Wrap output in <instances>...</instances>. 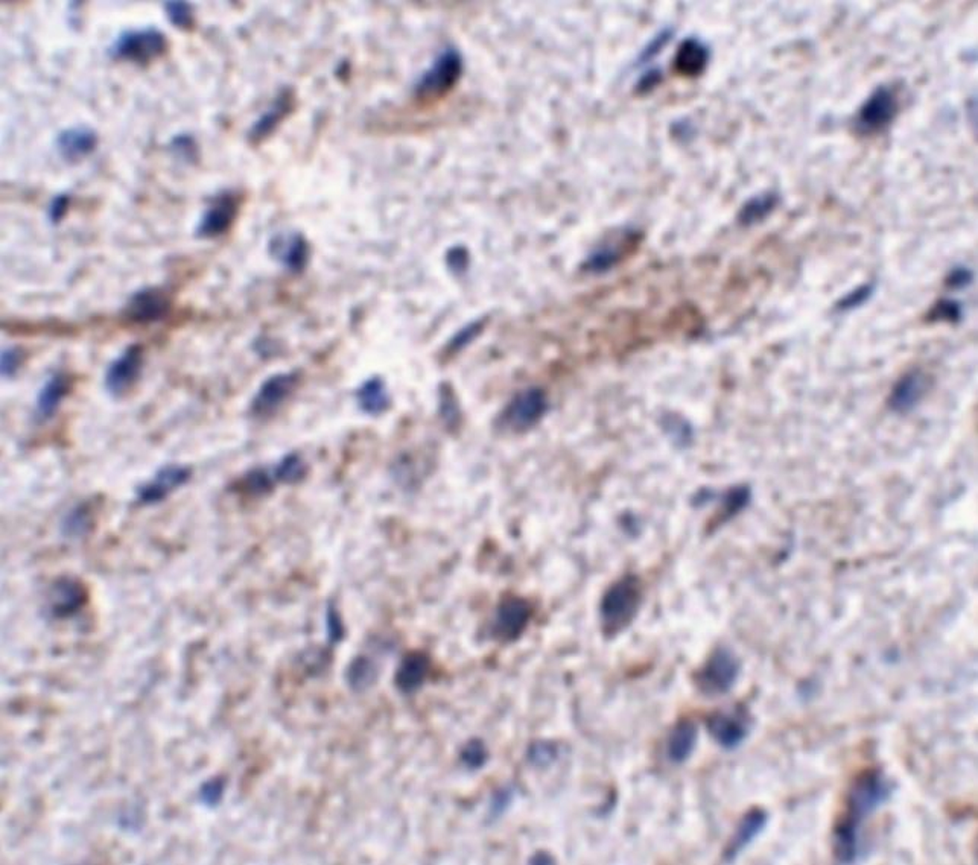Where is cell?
Listing matches in <instances>:
<instances>
[{
	"instance_id": "cb8c5ba5",
	"label": "cell",
	"mask_w": 978,
	"mask_h": 865,
	"mask_svg": "<svg viewBox=\"0 0 978 865\" xmlns=\"http://www.w3.org/2000/svg\"><path fill=\"white\" fill-rule=\"evenodd\" d=\"M709 63V49L697 38H686L675 52L674 67L685 78H697Z\"/></svg>"
},
{
	"instance_id": "7dc6e473",
	"label": "cell",
	"mask_w": 978,
	"mask_h": 865,
	"mask_svg": "<svg viewBox=\"0 0 978 865\" xmlns=\"http://www.w3.org/2000/svg\"><path fill=\"white\" fill-rule=\"evenodd\" d=\"M122 828L125 830H137V826L144 823V819H140L139 812L135 810H126L119 819Z\"/></svg>"
},
{
	"instance_id": "9a60e30c",
	"label": "cell",
	"mask_w": 978,
	"mask_h": 865,
	"mask_svg": "<svg viewBox=\"0 0 978 865\" xmlns=\"http://www.w3.org/2000/svg\"><path fill=\"white\" fill-rule=\"evenodd\" d=\"M238 214V200L230 194L216 196L201 216L195 234L201 239L218 238L227 232Z\"/></svg>"
},
{
	"instance_id": "2e32d148",
	"label": "cell",
	"mask_w": 978,
	"mask_h": 865,
	"mask_svg": "<svg viewBox=\"0 0 978 865\" xmlns=\"http://www.w3.org/2000/svg\"><path fill=\"white\" fill-rule=\"evenodd\" d=\"M769 823V814L763 808H752L747 810L740 821L736 824L735 832L732 835L731 841L727 842L723 860L724 862L735 860L740 853L764 832Z\"/></svg>"
},
{
	"instance_id": "e0dca14e",
	"label": "cell",
	"mask_w": 978,
	"mask_h": 865,
	"mask_svg": "<svg viewBox=\"0 0 978 865\" xmlns=\"http://www.w3.org/2000/svg\"><path fill=\"white\" fill-rule=\"evenodd\" d=\"M639 239L641 236L634 230L618 232L616 236L607 239L606 243L601 244L600 247L592 253L586 262L587 270L592 273L611 270L612 266L623 261L638 245Z\"/></svg>"
},
{
	"instance_id": "7bdbcfd3",
	"label": "cell",
	"mask_w": 978,
	"mask_h": 865,
	"mask_svg": "<svg viewBox=\"0 0 978 865\" xmlns=\"http://www.w3.org/2000/svg\"><path fill=\"white\" fill-rule=\"evenodd\" d=\"M69 195H65V194L56 195L55 198L51 201V205H49V210H47L49 223L54 224V225L60 224L61 221L65 219V214H67V210H69Z\"/></svg>"
},
{
	"instance_id": "4dcf8cb0",
	"label": "cell",
	"mask_w": 978,
	"mask_h": 865,
	"mask_svg": "<svg viewBox=\"0 0 978 865\" xmlns=\"http://www.w3.org/2000/svg\"><path fill=\"white\" fill-rule=\"evenodd\" d=\"M559 756V745L555 744L554 741H534V742L528 747V751H526L528 762L532 763L533 767L536 768H548L551 767V765H554V763L557 762Z\"/></svg>"
},
{
	"instance_id": "74e56055",
	"label": "cell",
	"mask_w": 978,
	"mask_h": 865,
	"mask_svg": "<svg viewBox=\"0 0 978 865\" xmlns=\"http://www.w3.org/2000/svg\"><path fill=\"white\" fill-rule=\"evenodd\" d=\"M326 634L331 645L340 643L345 636L344 621L334 604L327 605L326 609Z\"/></svg>"
},
{
	"instance_id": "ee69618b",
	"label": "cell",
	"mask_w": 978,
	"mask_h": 865,
	"mask_svg": "<svg viewBox=\"0 0 978 865\" xmlns=\"http://www.w3.org/2000/svg\"><path fill=\"white\" fill-rule=\"evenodd\" d=\"M971 282H973V273L966 268H955L946 279L948 286L954 289L966 288Z\"/></svg>"
},
{
	"instance_id": "836d02e7",
	"label": "cell",
	"mask_w": 978,
	"mask_h": 865,
	"mask_svg": "<svg viewBox=\"0 0 978 865\" xmlns=\"http://www.w3.org/2000/svg\"><path fill=\"white\" fill-rule=\"evenodd\" d=\"M274 476L273 472H266L264 469L253 470L245 478H244L243 485L244 490L247 493L253 494V496H261V494L268 493L274 487Z\"/></svg>"
},
{
	"instance_id": "60d3db41",
	"label": "cell",
	"mask_w": 978,
	"mask_h": 865,
	"mask_svg": "<svg viewBox=\"0 0 978 865\" xmlns=\"http://www.w3.org/2000/svg\"><path fill=\"white\" fill-rule=\"evenodd\" d=\"M440 411H442L443 419L446 420L447 424L458 423L460 411H458L457 402L454 399L453 391L447 386H443L442 388Z\"/></svg>"
},
{
	"instance_id": "681fc988",
	"label": "cell",
	"mask_w": 978,
	"mask_h": 865,
	"mask_svg": "<svg viewBox=\"0 0 978 865\" xmlns=\"http://www.w3.org/2000/svg\"><path fill=\"white\" fill-rule=\"evenodd\" d=\"M530 862H532V864H553V862H554V858H553L550 853H546V851H537V853H534V855L532 856Z\"/></svg>"
},
{
	"instance_id": "277c9868",
	"label": "cell",
	"mask_w": 978,
	"mask_h": 865,
	"mask_svg": "<svg viewBox=\"0 0 978 865\" xmlns=\"http://www.w3.org/2000/svg\"><path fill=\"white\" fill-rule=\"evenodd\" d=\"M166 49L168 40L159 29H130L124 31L113 43L112 54L116 58L145 67L164 55Z\"/></svg>"
},
{
	"instance_id": "bcb514c9",
	"label": "cell",
	"mask_w": 978,
	"mask_h": 865,
	"mask_svg": "<svg viewBox=\"0 0 978 865\" xmlns=\"http://www.w3.org/2000/svg\"><path fill=\"white\" fill-rule=\"evenodd\" d=\"M480 329L481 326L480 324H478V323H475V324H471V326L467 327V329H464V331H463L460 335L455 336V340H454L453 343L454 349H462V347H464L467 343H471V341L474 340V338H475L478 333H480Z\"/></svg>"
},
{
	"instance_id": "d6986e66",
	"label": "cell",
	"mask_w": 978,
	"mask_h": 865,
	"mask_svg": "<svg viewBox=\"0 0 978 865\" xmlns=\"http://www.w3.org/2000/svg\"><path fill=\"white\" fill-rule=\"evenodd\" d=\"M699 741V727L690 718H682L675 722L668 738H666V759L674 765H682L690 761Z\"/></svg>"
},
{
	"instance_id": "603a6c76",
	"label": "cell",
	"mask_w": 978,
	"mask_h": 865,
	"mask_svg": "<svg viewBox=\"0 0 978 865\" xmlns=\"http://www.w3.org/2000/svg\"><path fill=\"white\" fill-rule=\"evenodd\" d=\"M927 390L928 379L923 373H907L893 386L890 394V406L898 413H907L923 401Z\"/></svg>"
},
{
	"instance_id": "6da1fadb",
	"label": "cell",
	"mask_w": 978,
	"mask_h": 865,
	"mask_svg": "<svg viewBox=\"0 0 978 865\" xmlns=\"http://www.w3.org/2000/svg\"><path fill=\"white\" fill-rule=\"evenodd\" d=\"M892 786L880 768H867L849 786L844 808L833 830L834 858L853 864L862 855V829L867 819L889 800Z\"/></svg>"
},
{
	"instance_id": "7402d4cb",
	"label": "cell",
	"mask_w": 978,
	"mask_h": 865,
	"mask_svg": "<svg viewBox=\"0 0 978 865\" xmlns=\"http://www.w3.org/2000/svg\"><path fill=\"white\" fill-rule=\"evenodd\" d=\"M431 674V659L424 652L414 651L402 659L396 671L397 689L404 693H414L424 686Z\"/></svg>"
},
{
	"instance_id": "ba28073f",
	"label": "cell",
	"mask_w": 978,
	"mask_h": 865,
	"mask_svg": "<svg viewBox=\"0 0 978 865\" xmlns=\"http://www.w3.org/2000/svg\"><path fill=\"white\" fill-rule=\"evenodd\" d=\"M89 602V591L78 578L65 577L52 584L46 601L49 618L65 621L81 613Z\"/></svg>"
},
{
	"instance_id": "9c48e42d",
	"label": "cell",
	"mask_w": 978,
	"mask_h": 865,
	"mask_svg": "<svg viewBox=\"0 0 978 865\" xmlns=\"http://www.w3.org/2000/svg\"><path fill=\"white\" fill-rule=\"evenodd\" d=\"M462 56L455 49H446L434 61L431 69L424 75L420 80L419 92L422 98H438L453 89L457 85L458 78L462 75Z\"/></svg>"
},
{
	"instance_id": "d590c367",
	"label": "cell",
	"mask_w": 978,
	"mask_h": 865,
	"mask_svg": "<svg viewBox=\"0 0 978 865\" xmlns=\"http://www.w3.org/2000/svg\"><path fill=\"white\" fill-rule=\"evenodd\" d=\"M516 797V790L513 786H504L494 792L490 799L489 815L492 820H498L512 808L513 801Z\"/></svg>"
},
{
	"instance_id": "f6af8a7d",
	"label": "cell",
	"mask_w": 978,
	"mask_h": 865,
	"mask_svg": "<svg viewBox=\"0 0 978 865\" xmlns=\"http://www.w3.org/2000/svg\"><path fill=\"white\" fill-rule=\"evenodd\" d=\"M671 35H673V33H671L670 29L662 31V33L648 45L647 49L644 51L643 58H641V60H650V58H653L656 54H659V52L662 51V47L665 46L666 43L670 42Z\"/></svg>"
},
{
	"instance_id": "44dd1931",
	"label": "cell",
	"mask_w": 978,
	"mask_h": 865,
	"mask_svg": "<svg viewBox=\"0 0 978 865\" xmlns=\"http://www.w3.org/2000/svg\"><path fill=\"white\" fill-rule=\"evenodd\" d=\"M72 388V381L65 373H54L43 382L35 399V417L38 420H49L56 414L65 396Z\"/></svg>"
},
{
	"instance_id": "8fae6325",
	"label": "cell",
	"mask_w": 978,
	"mask_h": 865,
	"mask_svg": "<svg viewBox=\"0 0 978 865\" xmlns=\"http://www.w3.org/2000/svg\"><path fill=\"white\" fill-rule=\"evenodd\" d=\"M546 411V397L541 390L532 388L519 393L503 414L505 428L521 432L533 428L544 417Z\"/></svg>"
},
{
	"instance_id": "30bf717a",
	"label": "cell",
	"mask_w": 978,
	"mask_h": 865,
	"mask_svg": "<svg viewBox=\"0 0 978 865\" xmlns=\"http://www.w3.org/2000/svg\"><path fill=\"white\" fill-rule=\"evenodd\" d=\"M171 306V295L165 289L142 288L128 298L124 315L135 324H153L165 320Z\"/></svg>"
},
{
	"instance_id": "83f0119b",
	"label": "cell",
	"mask_w": 978,
	"mask_h": 865,
	"mask_svg": "<svg viewBox=\"0 0 978 865\" xmlns=\"http://www.w3.org/2000/svg\"><path fill=\"white\" fill-rule=\"evenodd\" d=\"M291 107H293L291 96L288 94H280L274 105L265 114H262L261 119L253 125L252 131H250V139L253 142H261V140L266 139L277 128L280 121L288 114Z\"/></svg>"
},
{
	"instance_id": "8d00e7d4",
	"label": "cell",
	"mask_w": 978,
	"mask_h": 865,
	"mask_svg": "<svg viewBox=\"0 0 978 865\" xmlns=\"http://www.w3.org/2000/svg\"><path fill=\"white\" fill-rule=\"evenodd\" d=\"M169 148L177 155L178 159H182L186 164H195L196 159H198V146H196V142L192 139L191 135L180 134L174 137L171 140Z\"/></svg>"
},
{
	"instance_id": "c3c4849f",
	"label": "cell",
	"mask_w": 978,
	"mask_h": 865,
	"mask_svg": "<svg viewBox=\"0 0 978 865\" xmlns=\"http://www.w3.org/2000/svg\"><path fill=\"white\" fill-rule=\"evenodd\" d=\"M661 78V74H659L657 70H652V72H648V74L644 75L643 78H641L638 89L641 90V92H650V90L654 89V87L659 85Z\"/></svg>"
},
{
	"instance_id": "484cf974",
	"label": "cell",
	"mask_w": 978,
	"mask_h": 865,
	"mask_svg": "<svg viewBox=\"0 0 978 865\" xmlns=\"http://www.w3.org/2000/svg\"><path fill=\"white\" fill-rule=\"evenodd\" d=\"M358 405L367 414L378 415L390 406V394L387 386L379 377H373L364 382L356 393Z\"/></svg>"
},
{
	"instance_id": "b9f144b4",
	"label": "cell",
	"mask_w": 978,
	"mask_h": 865,
	"mask_svg": "<svg viewBox=\"0 0 978 865\" xmlns=\"http://www.w3.org/2000/svg\"><path fill=\"white\" fill-rule=\"evenodd\" d=\"M960 306L957 303L950 302V300H942L937 303L936 306L933 307L930 317L934 322H959L960 318Z\"/></svg>"
},
{
	"instance_id": "f35d334b",
	"label": "cell",
	"mask_w": 978,
	"mask_h": 865,
	"mask_svg": "<svg viewBox=\"0 0 978 865\" xmlns=\"http://www.w3.org/2000/svg\"><path fill=\"white\" fill-rule=\"evenodd\" d=\"M873 291H875V286L871 283L858 286L857 289H853V293H849L846 297L839 300V303H837V309H839V311H853V309H857V307L864 304V303L872 297Z\"/></svg>"
},
{
	"instance_id": "f1b7e54d",
	"label": "cell",
	"mask_w": 978,
	"mask_h": 865,
	"mask_svg": "<svg viewBox=\"0 0 978 865\" xmlns=\"http://www.w3.org/2000/svg\"><path fill=\"white\" fill-rule=\"evenodd\" d=\"M778 203L779 196L774 192L753 196L743 205V209L738 214V219L745 227H752L755 224L763 223L776 209Z\"/></svg>"
},
{
	"instance_id": "7c38bea8",
	"label": "cell",
	"mask_w": 978,
	"mask_h": 865,
	"mask_svg": "<svg viewBox=\"0 0 978 865\" xmlns=\"http://www.w3.org/2000/svg\"><path fill=\"white\" fill-rule=\"evenodd\" d=\"M298 382H300L298 373H279L275 376H271L268 381L262 383L256 396L253 399V415H256L259 419H265L274 414L275 411L279 410L280 406L284 405L295 391Z\"/></svg>"
},
{
	"instance_id": "7a4b0ae2",
	"label": "cell",
	"mask_w": 978,
	"mask_h": 865,
	"mask_svg": "<svg viewBox=\"0 0 978 865\" xmlns=\"http://www.w3.org/2000/svg\"><path fill=\"white\" fill-rule=\"evenodd\" d=\"M644 600L643 582L634 575H625L614 582L600 604L601 630L614 639L625 631L638 616Z\"/></svg>"
},
{
	"instance_id": "e575fe53",
	"label": "cell",
	"mask_w": 978,
	"mask_h": 865,
	"mask_svg": "<svg viewBox=\"0 0 978 865\" xmlns=\"http://www.w3.org/2000/svg\"><path fill=\"white\" fill-rule=\"evenodd\" d=\"M224 794H225V779L214 777V779H209V780H205L201 785L198 797H200V801L205 808L215 810V808L221 805Z\"/></svg>"
},
{
	"instance_id": "1f68e13d",
	"label": "cell",
	"mask_w": 978,
	"mask_h": 865,
	"mask_svg": "<svg viewBox=\"0 0 978 865\" xmlns=\"http://www.w3.org/2000/svg\"><path fill=\"white\" fill-rule=\"evenodd\" d=\"M165 15L175 28L189 31L194 26V8L189 2H165Z\"/></svg>"
},
{
	"instance_id": "d4e9b609",
	"label": "cell",
	"mask_w": 978,
	"mask_h": 865,
	"mask_svg": "<svg viewBox=\"0 0 978 865\" xmlns=\"http://www.w3.org/2000/svg\"><path fill=\"white\" fill-rule=\"evenodd\" d=\"M96 523V507L92 501L75 505L61 521V534L65 539L80 540L94 530Z\"/></svg>"
},
{
	"instance_id": "5b68a950",
	"label": "cell",
	"mask_w": 978,
	"mask_h": 865,
	"mask_svg": "<svg viewBox=\"0 0 978 865\" xmlns=\"http://www.w3.org/2000/svg\"><path fill=\"white\" fill-rule=\"evenodd\" d=\"M533 618V607L521 596H505L494 611L492 634L499 642H514L525 633Z\"/></svg>"
},
{
	"instance_id": "ac0fdd59",
	"label": "cell",
	"mask_w": 978,
	"mask_h": 865,
	"mask_svg": "<svg viewBox=\"0 0 978 865\" xmlns=\"http://www.w3.org/2000/svg\"><path fill=\"white\" fill-rule=\"evenodd\" d=\"M99 137L90 126H72L61 131L55 140L56 151L65 164H80L98 146Z\"/></svg>"
},
{
	"instance_id": "f546056e",
	"label": "cell",
	"mask_w": 978,
	"mask_h": 865,
	"mask_svg": "<svg viewBox=\"0 0 978 865\" xmlns=\"http://www.w3.org/2000/svg\"><path fill=\"white\" fill-rule=\"evenodd\" d=\"M306 464L297 453H289L280 460L279 464L273 469V476L275 482L282 484H295L306 475Z\"/></svg>"
},
{
	"instance_id": "4316f807",
	"label": "cell",
	"mask_w": 978,
	"mask_h": 865,
	"mask_svg": "<svg viewBox=\"0 0 978 865\" xmlns=\"http://www.w3.org/2000/svg\"><path fill=\"white\" fill-rule=\"evenodd\" d=\"M378 665L368 656H356L345 671V681L354 692H364L378 681Z\"/></svg>"
},
{
	"instance_id": "8992f818",
	"label": "cell",
	"mask_w": 978,
	"mask_h": 865,
	"mask_svg": "<svg viewBox=\"0 0 978 865\" xmlns=\"http://www.w3.org/2000/svg\"><path fill=\"white\" fill-rule=\"evenodd\" d=\"M899 103L893 90L880 85L872 92L857 114V128L864 134L885 130L898 116Z\"/></svg>"
},
{
	"instance_id": "52a82bcc",
	"label": "cell",
	"mask_w": 978,
	"mask_h": 865,
	"mask_svg": "<svg viewBox=\"0 0 978 865\" xmlns=\"http://www.w3.org/2000/svg\"><path fill=\"white\" fill-rule=\"evenodd\" d=\"M144 363V349L137 344L126 347L117 358L113 359L104 377L108 394L115 397L126 394L139 382Z\"/></svg>"
},
{
	"instance_id": "3957f363",
	"label": "cell",
	"mask_w": 978,
	"mask_h": 865,
	"mask_svg": "<svg viewBox=\"0 0 978 865\" xmlns=\"http://www.w3.org/2000/svg\"><path fill=\"white\" fill-rule=\"evenodd\" d=\"M741 674V661L731 648H715L704 665L693 675L695 688L706 697H720L731 692Z\"/></svg>"
},
{
	"instance_id": "ffe728a7",
	"label": "cell",
	"mask_w": 978,
	"mask_h": 865,
	"mask_svg": "<svg viewBox=\"0 0 978 865\" xmlns=\"http://www.w3.org/2000/svg\"><path fill=\"white\" fill-rule=\"evenodd\" d=\"M271 254L293 273H302L309 261V245L298 233L280 234L271 241Z\"/></svg>"
},
{
	"instance_id": "d6a6232c",
	"label": "cell",
	"mask_w": 978,
	"mask_h": 865,
	"mask_svg": "<svg viewBox=\"0 0 978 865\" xmlns=\"http://www.w3.org/2000/svg\"><path fill=\"white\" fill-rule=\"evenodd\" d=\"M460 761L467 770L476 771V770H481V768L484 767L487 761H489V750H487L483 741L471 740L463 747Z\"/></svg>"
},
{
	"instance_id": "ab89813d",
	"label": "cell",
	"mask_w": 978,
	"mask_h": 865,
	"mask_svg": "<svg viewBox=\"0 0 978 865\" xmlns=\"http://www.w3.org/2000/svg\"><path fill=\"white\" fill-rule=\"evenodd\" d=\"M25 353L17 347L2 350V376L13 377L24 363Z\"/></svg>"
},
{
	"instance_id": "4fadbf2b",
	"label": "cell",
	"mask_w": 978,
	"mask_h": 865,
	"mask_svg": "<svg viewBox=\"0 0 978 865\" xmlns=\"http://www.w3.org/2000/svg\"><path fill=\"white\" fill-rule=\"evenodd\" d=\"M192 470L186 465H165L151 480L140 485L137 499L144 505H155L164 502L173 492L186 485L191 480Z\"/></svg>"
},
{
	"instance_id": "5bb4252c",
	"label": "cell",
	"mask_w": 978,
	"mask_h": 865,
	"mask_svg": "<svg viewBox=\"0 0 978 865\" xmlns=\"http://www.w3.org/2000/svg\"><path fill=\"white\" fill-rule=\"evenodd\" d=\"M750 718L744 712H715L706 720V729L722 749L736 750L750 733Z\"/></svg>"
}]
</instances>
